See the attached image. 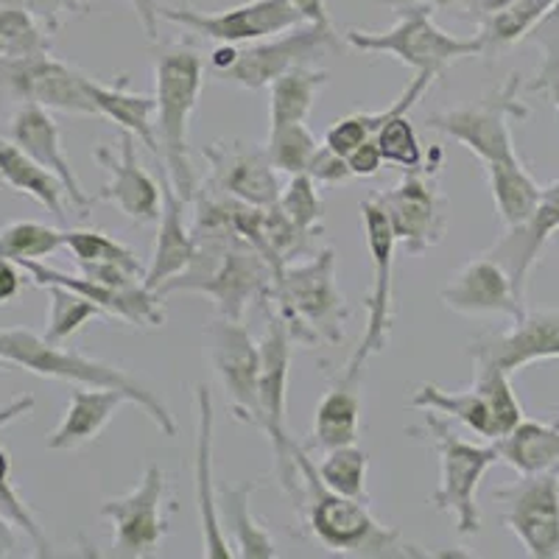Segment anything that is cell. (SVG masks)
<instances>
[{
  "instance_id": "obj_1",
  "label": "cell",
  "mask_w": 559,
  "mask_h": 559,
  "mask_svg": "<svg viewBox=\"0 0 559 559\" xmlns=\"http://www.w3.org/2000/svg\"><path fill=\"white\" fill-rule=\"evenodd\" d=\"M197 254L179 277L159 286V297L177 292L204 294L213 299L216 313L224 319H243L252 302L272 299L277 272L247 238L229 227L213 199H199L197 227H193Z\"/></svg>"
},
{
  "instance_id": "obj_2",
  "label": "cell",
  "mask_w": 559,
  "mask_h": 559,
  "mask_svg": "<svg viewBox=\"0 0 559 559\" xmlns=\"http://www.w3.org/2000/svg\"><path fill=\"white\" fill-rule=\"evenodd\" d=\"M294 459L299 464L302 478V498L297 509L306 518L311 534L328 551L344 554V557L361 559H428L437 557L423 546H414L397 528L383 526L369 512L364 498H349L333 492L319 478L317 464L306 453V448L294 445Z\"/></svg>"
},
{
  "instance_id": "obj_3",
  "label": "cell",
  "mask_w": 559,
  "mask_h": 559,
  "mask_svg": "<svg viewBox=\"0 0 559 559\" xmlns=\"http://www.w3.org/2000/svg\"><path fill=\"white\" fill-rule=\"evenodd\" d=\"M0 369H26L37 378L73 383V386L118 389L166 437L177 433V423L166 403L154 392H148L143 383L134 381L129 372H123L121 367L82 356L76 349L62 347L59 342H48L43 333H34L28 328H3L0 331Z\"/></svg>"
},
{
  "instance_id": "obj_4",
  "label": "cell",
  "mask_w": 559,
  "mask_h": 559,
  "mask_svg": "<svg viewBox=\"0 0 559 559\" xmlns=\"http://www.w3.org/2000/svg\"><path fill=\"white\" fill-rule=\"evenodd\" d=\"M204 87V59L193 45L171 43L154 51V102H157L159 163L185 202L199 191L191 163L188 127Z\"/></svg>"
},
{
  "instance_id": "obj_5",
  "label": "cell",
  "mask_w": 559,
  "mask_h": 559,
  "mask_svg": "<svg viewBox=\"0 0 559 559\" xmlns=\"http://www.w3.org/2000/svg\"><path fill=\"white\" fill-rule=\"evenodd\" d=\"M274 313L286 322L294 344L344 342L349 306L336 280V252L331 247L306 254V261H292L274 277Z\"/></svg>"
},
{
  "instance_id": "obj_6",
  "label": "cell",
  "mask_w": 559,
  "mask_h": 559,
  "mask_svg": "<svg viewBox=\"0 0 559 559\" xmlns=\"http://www.w3.org/2000/svg\"><path fill=\"white\" fill-rule=\"evenodd\" d=\"M394 9V26L386 32H364V28H347V43L364 53H386L397 62L408 64L414 76L428 82L439 79L453 62L464 57H481V39L453 37L445 28L433 23V7L426 0H381Z\"/></svg>"
},
{
  "instance_id": "obj_7",
  "label": "cell",
  "mask_w": 559,
  "mask_h": 559,
  "mask_svg": "<svg viewBox=\"0 0 559 559\" xmlns=\"http://www.w3.org/2000/svg\"><path fill=\"white\" fill-rule=\"evenodd\" d=\"M423 426L408 428L417 439H426L428 448L439 459V487L431 496V503L451 515L456 523V534L471 537L481 528V512H478V484L487 476L492 464L501 462L496 445H476L459 437L448 417L437 412H423Z\"/></svg>"
},
{
  "instance_id": "obj_8",
  "label": "cell",
  "mask_w": 559,
  "mask_h": 559,
  "mask_svg": "<svg viewBox=\"0 0 559 559\" xmlns=\"http://www.w3.org/2000/svg\"><path fill=\"white\" fill-rule=\"evenodd\" d=\"M521 73H512L476 104L428 115L426 127L462 143L484 166L521 159L512 138V121H526L532 115V109L521 102Z\"/></svg>"
},
{
  "instance_id": "obj_9",
  "label": "cell",
  "mask_w": 559,
  "mask_h": 559,
  "mask_svg": "<svg viewBox=\"0 0 559 559\" xmlns=\"http://www.w3.org/2000/svg\"><path fill=\"white\" fill-rule=\"evenodd\" d=\"M261 383H258V397H261V431L266 433L274 451V471H277L280 487L286 489L294 507L302 498V478H299V464L294 459V442L286 428L288 412V369H292L294 338L288 333L286 322L277 313H269L266 333L261 342Z\"/></svg>"
},
{
  "instance_id": "obj_10",
  "label": "cell",
  "mask_w": 559,
  "mask_h": 559,
  "mask_svg": "<svg viewBox=\"0 0 559 559\" xmlns=\"http://www.w3.org/2000/svg\"><path fill=\"white\" fill-rule=\"evenodd\" d=\"M361 222H364V241H367L369 261H372V288L367 297V328H364L361 344L349 356L344 367V381L358 383L364 364L372 356L383 353L392 338L394 324V252H397V238L389 224L386 210L381 207L378 197H369L361 202Z\"/></svg>"
},
{
  "instance_id": "obj_11",
  "label": "cell",
  "mask_w": 559,
  "mask_h": 559,
  "mask_svg": "<svg viewBox=\"0 0 559 559\" xmlns=\"http://www.w3.org/2000/svg\"><path fill=\"white\" fill-rule=\"evenodd\" d=\"M159 20H168L185 32L213 39L218 45H249L308 23L292 0H249L241 7L222 12H199V9H159Z\"/></svg>"
},
{
  "instance_id": "obj_12",
  "label": "cell",
  "mask_w": 559,
  "mask_h": 559,
  "mask_svg": "<svg viewBox=\"0 0 559 559\" xmlns=\"http://www.w3.org/2000/svg\"><path fill=\"white\" fill-rule=\"evenodd\" d=\"M207 353L213 372L227 392V403L236 419L261 431V344L247 331L243 319H213L207 324Z\"/></svg>"
},
{
  "instance_id": "obj_13",
  "label": "cell",
  "mask_w": 559,
  "mask_h": 559,
  "mask_svg": "<svg viewBox=\"0 0 559 559\" xmlns=\"http://www.w3.org/2000/svg\"><path fill=\"white\" fill-rule=\"evenodd\" d=\"M163 503H166V473L157 464H148L132 492L107 498L102 503L98 515L112 526V557L143 559L157 551L168 534Z\"/></svg>"
},
{
  "instance_id": "obj_14",
  "label": "cell",
  "mask_w": 559,
  "mask_h": 559,
  "mask_svg": "<svg viewBox=\"0 0 559 559\" xmlns=\"http://www.w3.org/2000/svg\"><path fill=\"white\" fill-rule=\"evenodd\" d=\"M336 48V32L333 28L317 26V23H302L297 28L277 34V37L261 39L247 48L238 45L236 62L229 64L216 79L229 84H238L243 90H263L288 70L299 64H311L324 51Z\"/></svg>"
},
{
  "instance_id": "obj_15",
  "label": "cell",
  "mask_w": 559,
  "mask_h": 559,
  "mask_svg": "<svg viewBox=\"0 0 559 559\" xmlns=\"http://www.w3.org/2000/svg\"><path fill=\"white\" fill-rule=\"evenodd\" d=\"M378 202L386 210L397 249H406L408 254H423L439 247L445 238L448 202L439 193L437 177L428 168L403 174L394 188L378 193Z\"/></svg>"
},
{
  "instance_id": "obj_16",
  "label": "cell",
  "mask_w": 559,
  "mask_h": 559,
  "mask_svg": "<svg viewBox=\"0 0 559 559\" xmlns=\"http://www.w3.org/2000/svg\"><path fill=\"white\" fill-rule=\"evenodd\" d=\"M503 501V526L515 534L532 559H559V473L521 476L496 489Z\"/></svg>"
},
{
  "instance_id": "obj_17",
  "label": "cell",
  "mask_w": 559,
  "mask_h": 559,
  "mask_svg": "<svg viewBox=\"0 0 559 559\" xmlns=\"http://www.w3.org/2000/svg\"><path fill=\"white\" fill-rule=\"evenodd\" d=\"M84 79L87 73L68 62H59L51 53L0 62V93L17 102H34L51 112L98 115L96 104L84 87Z\"/></svg>"
},
{
  "instance_id": "obj_18",
  "label": "cell",
  "mask_w": 559,
  "mask_h": 559,
  "mask_svg": "<svg viewBox=\"0 0 559 559\" xmlns=\"http://www.w3.org/2000/svg\"><path fill=\"white\" fill-rule=\"evenodd\" d=\"M207 159L213 188L249 207H274L280 202L277 168L272 166L266 148L249 146L241 140H222L202 148Z\"/></svg>"
},
{
  "instance_id": "obj_19",
  "label": "cell",
  "mask_w": 559,
  "mask_h": 559,
  "mask_svg": "<svg viewBox=\"0 0 559 559\" xmlns=\"http://www.w3.org/2000/svg\"><path fill=\"white\" fill-rule=\"evenodd\" d=\"M23 272L28 274V283L37 288L45 286H62L70 292L82 294L90 302H96L107 319H121L132 328H159L166 324V308L163 297L146 286L134 288H109L98 280H90L87 274H68L53 266H45L43 261H20Z\"/></svg>"
},
{
  "instance_id": "obj_20",
  "label": "cell",
  "mask_w": 559,
  "mask_h": 559,
  "mask_svg": "<svg viewBox=\"0 0 559 559\" xmlns=\"http://www.w3.org/2000/svg\"><path fill=\"white\" fill-rule=\"evenodd\" d=\"M96 159L107 168L109 179L96 193L98 202L118 207L129 222L154 224L163 210V188L157 179L140 166L138 140L121 132L115 146H98Z\"/></svg>"
},
{
  "instance_id": "obj_21",
  "label": "cell",
  "mask_w": 559,
  "mask_h": 559,
  "mask_svg": "<svg viewBox=\"0 0 559 559\" xmlns=\"http://www.w3.org/2000/svg\"><path fill=\"white\" fill-rule=\"evenodd\" d=\"M439 297L448 311L462 313V317H503L515 322L526 313V306L518 297L507 269L487 252L464 263L448 280V286L439 292Z\"/></svg>"
},
{
  "instance_id": "obj_22",
  "label": "cell",
  "mask_w": 559,
  "mask_h": 559,
  "mask_svg": "<svg viewBox=\"0 0 559 559\" xmlns=\"http://www.w3.org/2000/svg\"><path fill=\"white\" fill-rule=\"evenodd\" d=\"M473 361L498 364L501 369L521 372L528 364L559 358V308L526 311L507 331L487 333L471 347Z\"/></svg>"
},
{
  "instance_id": "obj_23",
  "label": "cell",
  "mask_w": 559,
  "mask_h": 559,
  "mask_svg": "<svg viewBox=\"0 0 559 559\" xmlns=\"http://www.w3.org/2000/svg\"><path fill=\"white\" fill-rule=\"evenodd\" d=\"M9 140L17 143L28 157L37 159L39 166L57 174L62 179L64 191H68V202L73 204V210H79V216H90L93 197L84 191V185L79 182L76 171L70 166L62 146V129L53 121L51 109L39 107L34 102H20L12 118H9Z\"/></svg>"
},
{
  "instance_id": "obj_24",
  "label": "cell",
  "mask_w": 559,
  "mask_h": 559,
  "mask_svg": "<svg viewBox=\"0 0 559 559\" xmlns=\"http://www.w3.org/2000/svg\"><path fill=\"white\" fill-rule=\"evenodd\" d=\"M559 233V179L543 188V197L532 216L521 222L518 227H507V236L498 238L489 249V258H496L507 269L518 297L526 299L528 274L534 272L540 261L543 249L548 247L554 236Z\"/></svg>"
},
{
  "instance_id": "obj_25",
  "label": "cell",
  "mask_w": 559,
  "mask_h": 559,
  "mask_svg": "<svg viewBox=\"0 0 559 559\" xmlns=\"http://www.w3.org/2000/svg\"><path fill=\"white\" fill-rule=\"evenodd\" d=\"M213 431H216V408L207 383L197 386V509L202 526V548L210 559H233L222 512H218V487L213 481Z\"/></svg>"
},
{
  "instance_id": "obj_26",
  "label": "cell",
  "mask_w": 559,
  "mask_h": 559,
  "mask_svg": "<svg viewBox=\"0 0 559 559\" xmlns=\"http://www.w3.org/2000/svg\"><path fill=\"white\" fill-rule=\"evenodd\" d=\"M185 199L179 197L177 188L171 185L168 174L163 171V210L157 218V241H154L152 263L146 269L143 286L157 292L166 286L168 280L179 277L185 269L191 266L193 254H197V241H193V229L185 224Z\"/></svg>"
},
{
  "instance_id": "obj_27",
  "label": "cell",
  "mask_w": 559,
  "mask_h": 559,
  "mask_svg": "<svg viewBox=\"0 0 559 559\" xmlns=\"http://www.w3.org/2000/svg\"><path fill=\"white\" fill-rule=\"evenodd\" d=\"M123 403H129V397L118 389L73 386L62 423L48 433L45 448L48 451H79L102 437L109 419L118 414Z\"/></svg>"
},
{
  "instance_id": "obj_28",
  "label": "cell",
  "mask_w": 559,
  "mask_h": 559,
  "mask_svg": "<svg viewBox=\"0 0 559 559\" xmlns=\"http://www.w3.org/2000/svg\"><path fill=\"white\" fill-rule=\"evenodd\" d=\"M90 98L96 104L98 115L112 121L121 132L132 134L140 146H146L154 157L159 159V140H157V102L146 93H134L129 87V79L121 76L115 84L84 79Z\"/></svg>"
},
{
  "instance_id": "obj_29",
  "label": "cell",
  "mask_w": 559,
  "mask_h": 559,
  "mask_svg": "<svg viewBox=\"0 0 559 559\" xmlns=\"http://www.w3.org/2000/svg\"><path fill=\"white\" fill-rule=\"evenodd\" d=\"M492 445L498 448L501 462L521 476L559 473V419L523 417Z\"/></svg>"
},
{
  "instance_id": "obj_30",
  "label": "cell",
  "mask_w": 559,
  "mask_h": 559,
  "mask_svg": "<svg viewBox=\"0 0 559 559\" xmlns=\"http://www.w3.org/2000/svg\"><path fill=\"white\" fill-rule=\"evenodd\" d=\"M408 406L417 408V412H437L448 419H456L464 428H471L473 433L489 439V442L501 439L496 408H492L489 397L476 383L471 389H459V392H448V389L437 386V383H419L414 389Z\"/></svg>"
},
{
  "instance_id": "obj_31",
  "label": "cell",
  "mask_w": 559,
  "mask_h": 559,
  "mask_svg": "<svg viewBox=\"0 0 559 559\" xmlns=\"http://www.w3.org/2000/svg\"><path fill=\"white\" fill-rule=\"evenodd\" d=\"M0 182L9 185L14 193H23V197L43 204L59 222L68 218V204H64L68 191H64L62 179L39 166L37 159L28 157L9 138H0Z\"/></svg>"
},
{
  "instance_id": "obj_32",
  "label": "cell",
  "mask_w": 559,
  "mask_h": 559,
  "mask_svg": "<svg viewBox=\"0 0 559 559\" xmlns=\"http://www.w3.org/2000/svg\"><path fill=\"white\" fill-rule=\"evenodd\" d=\"M358 431H361V397H358V383L344 381L333 386L319 401L313 414L311 442L319 451H333V448L356 445Z\"/></svg>"
},
{
  "instance_id": "obj_33",
  "label": "cell",
  "mask_w": 559,
  "mask_h": 559,
  "mask_svg": "<svg viewBox=\"0 0 559 559\" xmlns=\"http://www.w3.org/2000/svg\"><path fill=\"white\" fill-rule=\"evenodd\" d=\"M254 489H258V484L252 481L241 484V487H218V512H222V523H227V528L236 537V557L274 559L277 548H274L272 534L252 515Z\"/></svg>"
},
{
  "instance_id": "obj_34",
  "label": "cell",
  "mask_w": 559,
  "mask_h": 559,
  "mask_svg": "<svg viewBox=\"0 0 559 559\" xmlns=\"http://www.w3.org/2000/svg\"><path fill=\"white\" fill-rule=\"evenodd\" d=\"M328 79H331L328 70L299 64V68L288 70L286 76L269 84V127L306 123Z\"/></svg>"
},
{
  "instance_id": "obj_35",
  "label": "cell",
  "mask_w": 559,
  "mask_h": 559,
  "mask_svg": "<svg viewBox=\"0 0 559 559\" xmlns=\"http://www.w3.org/2000/svg\"><path fill=\"white\" fill-rule=\"evenodd\" d=\"M487 168V182L492 199H496L498 218L503 227H518L532 216V210L537 207L543 197V185L528 174L523 166V159H512V163H492Z\"/></svg>"
},
{
  "instance_id": "obj_36",
  "label": "cell",
  "mask_w": 559,
  "mask_h": 559,
  "mask_svg": "<svg viewBox=\"0 0 559 559\" xmlns=\"http://www.w3.org/2000/svg\"><path fill=\"white\" fill-rule=\"evenodd\" d=\"M554 3L557 0H515L512 7L484 17L481 32H478V39L484 45L481 57H496L526 39L548 17Z\"/></svg>"
},
{
  "instance_id": "obj_37",
  "label": "cell",
  "mask_w": 559,
  "mask_h": 559,
  "mask_svg": "<svg viewBox=\"0 0 559 559\" xmlns=\"http://www.w3.org/2000/svg\"><path fill=\"white\" fill-rule=\"evenodd\" d=\"M51 53V32L26 9L0 3V62Z\"/></svg>"
},
{
  "instance_id": "obj_38",
  "label": "cell",
  "mask_w": 559,
  "mask_h": 559,
  "mask_svg": "<svg viewBox=\"0 0 559 559\" xmlns=\"http://www.w3.org/2000/svg\"><path fill=\"white\" fill-rule=\"evenodd\" d=\"M64 247L70 249L76 266H121L146 277V266L138 254L98 229H64Z\"/></svg>"
},
{
  "instance_id": "obj_39",
  "label": "cell",
  "mask_w": 559,
  "mask_h": 559,
  "mask_svg": "<svg viewBox=\"0 0 559 559\" xmlns=\"http://www.w3.org/2000/svg\"><path fill=\"white\" fill-rule=\"evenodd\" d=\"M48 297H51V306H48V324H45L43 336L48 342L64 344L70 336H76L84 324L93 322V319H107V313L90 302L82 294L70 292L62 286H45Z\"/></svg>"
},
{
  "instance_id": "obj_40",
  "label": "cell",
  "mask_w": 559,
  "mask_h": 559,
  "mask_svg": "<svg viewBox=\"0 0 559 559\" xmlns=\"http://www.w3.org/2000/svg\"><path fill=\"white\" fill-rule=\"evenodd\" d=\"M64 247V229L39 222H12L0 227V258L9 261H43Z\"/></svg>"
},
{
  "instance_id": "obj_41",
  "label": "cell",
  "mask_w": 559,
  "mask_h": 559,
  "mask_svg": "<svg viewBox=\"0 0 559 559\" xmlns=\"http://www.w3.org/2000/svg\"><path fill=\"white\" fill-rule=\"evenodd\" d=\"M317 471L324 487H331L333 492H342V496L349 498H364L367 501L369 456L358 445L324 451L322 462L317 464Z\"/></svg>"
},
{
  "instance_id": "obj_42",
  "label": "cell",
  "mask_w": 559,
  "mask_h": 559,
  "mask_svg": "<svg viewBox=\"0 0 559 559\" xmlns=\"http://www.w3.org/2000/svg\"><path fill=\"white\" fill-rule=\"evenodd\" d=\"M272 166L283 174H306L308 163L317 154L319 143L306 123H286V127H269V138L263 143Z\"/></svg>"
},
{
  "instance_id": "obj_43",
  "label": "cell",
  "mask_w": 559,
  "mask_h": 559,
  "mask_svg": "<svg viewBox=\"0 0 559 559\" xmlns=\"http://www.w3.org/2000/svg\"><path fill=\"white\" fill-rule=\"evenodd\" d=\"M277 207L283 210V216L306 236H319L322 233L324 204L319 199L317 182L308 174H294L292 182L280 193Z\"/></svg>"
},
{
  "instance_id": "obj_44",
  "label": "cell",
  "mask_w": 559,
  "mask_h": 559,
  "mask_svg": "<svg viewBox=\"0 0 559 559\" xmlns=\"http://www.w3.org/2000/svg\"><path fill=\"white\" fill-rule=\"evenodd\" d=\"M376 143L383 154V163L397 166L403 171H419L423 168V143L417 138V129L408 121V115H392L376 134Z\"/></svg>"
},
{
  "instance_id": "obj_45",
  "label": "cell",
  "mask_w": 559,
  "mask_h": 559,
  "mask_svg": "<svg viewBox=\"0 0 559 559\" xmlns=\"http://www.w3.org/2000/svg\"><path fill=\"white\" fill-rule=\"evenodd\" d=\"M0 3H12V7L26 9L51 34H57L73 14H82L90 9L87 0H0Z\"/></svg>"
},
{
  "instance_id": "obj_46",
  "label": "cell",
  "mask_w": 559,
  "mask_h": 559,
  "mask_svg": "<svg viewBox=\"0 0 559 559\" xmlns=\"http://www.w3.org/2000/svg\"><path fill=\"white\" fill-rule=\"evenodd\" d=\"M306 174L317 185H328V188H333V185H344V182H349V179H356L353 177V171H349L347 157L336 154L333 148L324 146V143L317 148V154L311 157Z\"/></svg>"
},
{
  "instance_id": "obj_47",
  "label": "cell",
  "mask_w": 559,
  "mask_h": 559,
  "mask_svg": "<svg viewBox=\"0 0 559 559\" xmlns=\"http://www.w3.org/2000/svg\"><path fill=\"white\" fill-rule=\"evenodd\" d=\"M347 166L356 179L376 177V174L383 168V154H381V148H378L376 138L367 140V143H364V146H358L356 152H349Z\"/></svg>"
},
{
  "instance_id": "obj_48",
  "label": "cell",
  "mask_w": 559,
  "mask_h": 559,
  "mask_svg": "<svg viewBox=\"0 0 559 559\" xmlns=\"http://www.w3.org/2000/svg\"><path fill=\"white\" fill-rule=\"evenodd\" d=\"M28 274L23 272L17 261H9V258H0V306H9L20 297L23 286H26Z\"/></svg>"
},
{
  "instance_id": "obj_49",
  "label": "cell",
  "mask_w": 559,
  "mask_h": 559,
  "mask_svg": "<svg viewBox=\"0 0 559 559\" xmlns=\"http://www.w3.org/2000/svg\"><path fill=\"white\" fill-rule=\"evenodd\" d=\"M134 9V17H138L140 28L146 32V37L152 39V43H157L159 39V9H163V3L159 0H129Z\"/></svg>"
},
{
  "instance_id": "obj_50",
  "label": "cell",
  "mask_w": 559,
  "mask_h": 559,
  "mask_svg": "<svg viewBox=\"0 0 559 559\" xmlns=\"http://www.w3.org/2000/svg\"><path fill=\"white\" fill-rule=\"evenodd\" d=\"M34 406H37V397H34V394H17V397H12L9 403H3V406H0V431L7 426H12V423H17V419L28 417V414L34 412Z\"/></svg>"
},
{
  "instance_id": "obj_51",
  "label": "cell",
  "mask_w": 559,
  "mask_h": 559,
  "mask_svg": "<svg viewBox=\"0 0 559 559\" xmlns=\"http://www.w3.org/2000/svg\"><path fill=\"white\" fill-rule=\"evenodd\" d=\"M297 12L308 20V23H317V26L333 28L331 12H328V3L324 0H292Z\"/></svg>"
},
{
  "instance_id": "obj_52",
  "label": "cell",
  "mask_w": 559,
  "mask_h": 559,
  "mask_svg": "<svg viewBox=\"0 0 559 559\" xmlns=\"http://www.w3.org/2000/svg\"><path fill=\"white\" fill-rule=\"evenodd\" d=\"M17 528H14L7 518L0 515V559L14 557V554H17Z\"/></svg>"
},
{
  "instance_id": "obj_53",
  "label": "cell",
  "mask_w": 559,
  "mask_h": 559,
  "mask_svg": "<svg viewBox=\"0 0 559 559\" xmlns=\"http://www.w3.org/2000/svg\"><path fill=\"white\" fill-rule=\"evenodd\" d=\"M515 0H471V7H467V12H476L478 23H481L484 17H489V14L501 12V9L512 7Z\"/></svg>"
},
{
  "instance_id": "obj_54",
  "label": "cell",
  "mask_w": 559,
  "mask_h": 559,
  "mask_svg": "<svg viewBox=\"0 0 559 559\" xmlns=\"http://www.w3.org/2000/svg\"><path fill=\"white\" fill-rule=\"evenodd\" d=\"M428 7L433 9H459V12H467L471 0H426Z\"/></svg>"
},
{
  "instance_id": "obj_55",
  "label": "cell",
  "mask_w": 559,
  "mask_h": 559,
  "mask_svg": "<svg viewBox=\"0 0 559 559\" xmlns=\"http://www.w3.org/2000/svg\"><path fill=\"white\" fill-rule=\"evenodd\" d=\"M7 478H12V456L0 445V481H7Z\"/></svg>"
},
{
  "instance_id": "obj_56",
  "label": "cell",
  "mask_w": 559,
  "mask_h": 559,
  "mask_svg": "<svg viewBox=\"0 0 559 559\" xmlns=\"http://www.w3.org/2000/svg\"><path fill=\"white\" fill-rule=\"evenodd\" d=\"M548 17H551L554 23H557V28H559V0H557V3H554V9H551V12H548Z\"/></svg>"
},
{
  "instance_id": "obj_57",
  "label": "cell",
  "mask_w": 559,
  "mask_h": 559,
  "mask_svg": "<svg viewBox=\"0 0 559 559\" xmlns=\"http://www.w3.org/2000/svg\"><path fill=\"white\" fill-rule=\"evenodd\" d=\"M548 98H551L554 107H557V112H559V90H554V93H551V96H548Z\"/></svg>"
}]
</instances>
